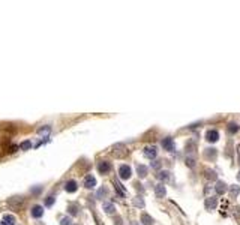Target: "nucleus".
Wrapping results in <instances>:
<instances>
[{
    "mask_svg": "<svg viewBox=\"0 0 240 225\" xmlns=\"http://www.w3.org/2000/svg\"><path fill=\"white\" fill-rule=\"evenodd\" d=\"M206 138H207V141H210V143H216V141L219 140V132H218V131H215V129L207 131Z\"/></svg>",
    "mask_w": 240,
    "mask_h": 225,
    "instance_id": "1a4fd4ad",
    "label": "nucleus"
},
{
    "mask_svg": "<svg viewBox=\"0 0 240 225\" xmlns=\"http://www.w3.org/2000/svg\"><path fill=\"white\" fill-rule=\"evenodd\" d=\"M155 194H156V197L158 198H164L165 197V194H167V191H165V186L159 183V185H156L155 186Z\"/></svg>",
    "mask_w": 240,
    "mask_h": 225,
    "instance_id": "9b49d317",
    "label": "nucleus"
},
{
    "mask_svg": "<svg viewBox=\"0 0 240 225\" xmlns=\"http://www.w3.org/2000/svg\"><path fill=\"white\" fill-rule=\"evenodd\" d=\"M105 194H107V189H105V188H101V189L96 192V197H98V198H104Z\"/></svg>",
    "mask_w": 240,
    "mask_h": 225,
    "instance_id": "393cba45",
    "label": "nucleus"
},
{
    "mask_svg": "<svg viewBox=\"0 0 240 225\" xmlns=\"http://www.w3.org/2000/svg\"><path fill=\"white\" fill-rule=\"evenodd\" d=\"M20 147H21L23 150H29V149L32 147V143H30V141H23V143L20 144Z\"/></svg>",
    "mask_w": 240,
    "mask_h": 225,
    "instance_id": "b1692460",
    "label": "nucleus"
},
{
    "mask_svg": "<svg viewBox=\"0 0 240 225\" xmlns=\"http://www.w3.org/2000/svg\"><path fill=\"white\" fill-rule=\"evenodd\" d=\"M134 206L143 209V207H144V200H143L141 197H135V198H134Z\"/></svg>",
    "mask_w": 240,
    "mask_h": 225,
    "instance_id": "6ab92c4d",
    "label": "nucleus"
},
{
    "mask_svg": "<svg viewBox=\"0 0 240 225\" xmlns=\"http://www.w3.org/2000/svg\"><path fill=\"white\" fill-rule=\"evenodd\" d=\"M110 170H111V164H110V162L102 161V162H99V164H98V171H99L101 174H107Z\"/></svg>",
    "mask_w": 240,
    "mask_h": 225,
    "instance_id": "39448f33",
    "label": "nucleus"
},
{
    "mask_svg": "<svg viewBox=\"0 0 240 225\" xmlns=\"http://www.w3.org/2000/svg\"><path fill=\"white\" fill-rule=\"evenodd\" d=\"M141 222H143V225H153V219H152L150 215L143 213V215H141Z\"/></svg>",
    "mask_w": 240,
    "mask_h": 225,
    "instance_id": "2eb2a0df",
    "label": "nucleus"
},
{
    "mask_svg": "<svg viewBox=\"0 0 240 225\" xmlns=\"http://www.w3.org/2000/svg\"><path fill=\"white\" fill-rule=\"evenodd\" d=\"M68 210H69V213H71V215H75V216L78 215V206H74V204H71V206L68 207Z\"/></svg>",
    "mask_w": 240,
    "mask_h": 225,
    "instance_id": "5701e85b",
    "label": "nucleus"
},
{
    "mask_svg": "<svg viewBox=\"0 0 240 225\" xmlns=\"http://www.w3.org/2000/svg\"><path fill=\"white\" fill-rule=\"evenodd\" d=\"M158 155V150H156V146H147L144 147V156L149 158V159H155Z\"/></svg>",
    "mask_w": 240,
    "mask_h": 225,
    "instance_id": "7ed1b4c3",
    "label": "nucleus"
},
{
    "mask_svg": "<svg viewBox=\"0 0 240 225\" xmlns=\"http://www.w3.org/2000/svg\"><path fill=\"white\" fill-rule=\"evenodd\" d=\"M159 167H161V162H158V161H155L152 164V168H159Z\"/></svg>",
    "mask_w": 240,
    "mask_h": 225,
    "instance_id": "c756f323",
    "label": "nucleus"
},
{
    "mask_svg": "<svg viewBox=\"0 0 240 225\" xmlns=\"http://www.w3.org/2000/svg\"><path fill=\"white\" fill-rule=\"evenodd\" d=\"M84 186L89 188V189H93V188L96 186V179H95L92 174H89V176L84 179Z\"/></svg>",
    "mask_w": 240,
    "mask_h": 225,
    "instance_id": "9d476101",
    "label": "nucleus"
},
{
    "mask_svg": "<svg viewBox=\"0 0 240 225\" xmlns=\"http://www.w3.org/2000/svg\"><path fill=\"white\" fill-rule=\"evenodd\" d=\"M0 225H15V218L12 215H5L2 218V222Z\"/></svg>",
    "mask_w": 240,
    "mask_h": 225,
    "instance_id": "ddd939ff",
    "label": "nucleus"
},
{
    "mask_svg": "<svg viewBox=\"0 0 240 225\" xmlns=\"http://www.w3.org/2000/svg\"><path fill=\"white\" fill-rule=\"evenodd\" d=\"M77 189H78V183H77L75 180H68V182L65 183V191H66V192L72 194V192H75Z\"/></svg>",
    "mask_w": 240,
    "mask_h": 225,
    "instance_id": "423d86ee",
    "label": "nucleus"
},
{
    "mask_svg": "<svg viewBox=\"0 0 240 225\" xmlns=\"http://www.w3.org/2000/svg\"><path fill=\"white\" fill-rule=\"evenodd\" d=\"M137 173H138V176L143 179V177H146L147 176V167L146 165H141V164H138L137 165Z\"/></svg>",
    "mask_w": 240,
    "mask_h": 225,
    "instance_id": "4468645a",
    "label": "nucleus"
},
{
    "mask_svg": "<svg viewBox=\"0 0 240 225\" xmlns=\"http://www.w3.org/2000/svg\"><path fill=\"white\" fill-rule=\"evenodd\" d=\"M204 206H206L207 210H215L216 206H218V198H216V197H209V198H206Z\"/></svg>",
    "mask_w": 240,
    "mask_h": 225,
    "instance_id": "20e7f679",
    "label": "nucleus"
},
{
    "mask_svg": "<svg viewBox=\"0 0 240 225\" xmlns=\"http://www.w3.org/2000/svg\"><path fill=\"white\" fill-rule=\"evenodd\" d=\"M237 179H239V180H240V171H239V174H237Z\"/></svg>",
    "mask_w": 240,
    "mask_h": 225,
    "instance_id": "7c9ffc66",
    "label": "nucleus"
},
{
    "mask_svg": "<svg viewBox=\"0 0 240 225\" xmlns=\"http://www.w3.org/2000/svg\"><path fill=\"white\" fill-rule=\"evenodd\" d=\"M186 165L191 167V168H194L195 167V159L194 158H186Z\"/></svg>",
    "mask_w": 240,
    "mask_h": 225,
    "instance_id": "a878e982",
    "label": "nucleus"
},
{
    "mask_svg": "<svg viewBox=\"0 0 240 225\" xmlns=\"http://www.w3.org/2000/svg\"><path fill=\"white\" fill-rule=\"evenodd\" d=\"M215 191H216V194H218V195H224V194L228 191V186H227V183H225V182H218V183H216V186H215Z\"/></svg>",
    "mask_w": 240,
    "mask_h": 225,
    "instance_id": "0eeeda50",
    "label": "nucleus"
},
{
    "mask_svg": "<svg viewBox=\"0 0 240 225\" xmlns=\"http://www.w3.org/2000/svg\"><path fill=\"white\" fill-rule=\"evenodd\" d=\"M206 177L209 180H216V173L213 170H206Z\"/></svg>",
    "mask_w": 240,
    "mask_h": 225,
    "instance_id": "412c9836",
    "label": "nucleus"
},
{
    "mask_svg": "<svg viewBox=\"0 0 240 225\" xmlns=\"http://www.w3.org/2000/svg\"><path fill=\"white\" fill-rule=\"evenodd\" d=\"M131 174H132V170H131V167H128V165H122L119 168V176L120 179L123 180H128L131 177Z\"/></svg>",
    "mask_w": 240,
    "mask_h": 225,
    "instance_id": "f03ea898",
    "label": "nucleus"
},
{
    "mask_svg": "<svg viewBox=\"0 0 240 225\" xmlns=\"http://www.w3.org/2000/svg\"><path fill=\"white\" fill-rule=\"evenodd\" d=\"M162 147L165 149V150H168V152H173L174 150V141H173V138H164L162 140Z\"/></svg>",
    "mask_w": 240,
    "mask_h": 225,
    "instance_id": "6e6552de",
    "label": "nucleus"
},
{
    "mask_svg": "<svg viewBox=\"0 0 240 225\" xmlns=\"http://www.w3.org/2000/svg\"><path fill=\"white\" fill-rule=\"evenodd\" d=\"M54 201H56V200H54V197H48V198H47V201H45V206H47V207H51V206L54 204Z\"/></svg>",
    "mask_w": 240,
    "mask_h": 225,
    "instance_id": "bb28decb",
    "label": "nucleus"
},
{
    "mask_svg": "<svg viewBox=\"0 0 240 225\" xmlns=\"http://www.w3.org/2000/svg\"><path fill=\"white\" fill-rule=\"evenodd\" d=\"M227 131H228V134H236L239 131V125L237 123H230L227 126Z\"/></svg>",
    "mask_w": 240,
    "mask_h": 225,
    "instance_id": "a211bd4d",
    "label": "nucleus"
},
{
    "mask_svg": "<svg viewBox=\"0 0 240 225\" xmlns=\"http://www.w3.org/2000/svg\"><path fill=\"white\" fill-rule=\"evenodd\" d=\"M42 215H44V207H42V206H33V207H32V216H33V218L38 219Z\"/></svg>",
    "mask_w": 240,
    "mask_h": 225,
    "instance_id": "f8f14e48",
    "label": "nucleus"
},
{
    "mask_svg": "<svg viewBox=\"0 0 240 225\" xmlns=\"http://www.w3.org/2000/svg\"><path fill=\"white\" fill-rule=\"evenodd\" d=\"M60 225H72V222H71V218H63L62 221H60Z\"/></svg>",
    "mask_w": 240,
    "mask_h": 225,
    "instance_id": "cd10ccee",
    "label": "nucleus"
},
{
    "mask_svg": "<svg viewBox=\"0 0 240 225\" xmlns=\"http://www.w3.org/2000/svg\"><path fill=\"white\" fill-rule=\"evenodd\" d=\"M239 192H240L239 186H233V188H231V195H233V197H234V195H237Z\"/></svg>",
    "mask_w": 240,
    "mask_h": 225,
    "instance_id": "c85d7f7f",
    "label": "nucleus"
},
{
    "mask_svg": "<svg viewBox=\"0 0 240 225\" xmlns=\"http://www.w3.org/2000/svg\"><path fill=\"white\" fill-rule=\"evenodd\" d=\"M114 188H116L117 194H119V195H122V197H123V195L126 194V189H125V188L122 186V183H120L119 180H114Z\"/></svg>",
    "mask_w": 240,
    "mask_h": 225,
    "instance_id": "dca6fc26",
    "label": "nucleus"
},
{
    "mask_svg": "<svg viewBox=\"0 0 240 225\" xmlns=\"http://www.w3.org/2000/svg\"><path fill=\"white\" fill-rule=\"evenodd\" d=\"M24 203H26V200L21 195H15V197H11L8 200V206L14 210H21L24 207Z\"/></svg>",
    "mask_w": 240,
    "mask_h": 225,
    "instance_id": "f257e3e1",
    "label": "nucleus"
},
{
    "mask_svg": "<svg viewBox=\"0 0 240 225\" xmlns=\"http://www.w3.org/2000/svg\"><path fill=\"white\" fill-rule=\"evenodd\" d=\"M38 132H39V134H44V135H48L50 132H51V126L45 125L44 128H41V129H38Z\"/></svg>",
    "mask_w": 240,
    "mask_h": 225,
    "instance_id": "4be33fe9",
    "label": "nucleus"
},
{
    "mask_svg": "<svg viewBox=\"0 0 240 225\" xmlns=\"http://www.w3.org/2000/svg\"><path fill=\"white\" fill-rule=\"evenodd\" d=\"M102 207H104V210H105L107 213H110V215L116 212V207H114V204H111V203H104Z\"/></svg>",
    "mask_w": 240,
    "mask_h": 225,
    "instance_id": "f3484780",
    "label": "nucleus"
},
{
    "mask_svg": "<svg viewBox=\"0 0 240 225\" xmlns=\"http://www.w3.org/2000/svg\"><path fill=\"white\" fill-rule=\"evenodd\" d=\"M158 179L162 180V182H167V180L170 179V171H161L159 174H158Z\"/></svg>",
    "mask_w": 240,
    "mask_h": 225,
    "instance_id": "aec40b11",
    "label": "nucleus"
}]
</instances>
